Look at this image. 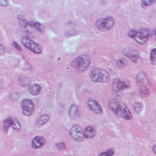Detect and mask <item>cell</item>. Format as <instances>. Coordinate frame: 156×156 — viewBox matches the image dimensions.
I'll use <instances>...</instances> for the list:
<instances>
[{"label":"cell","mask_w":156,"mask_h":156,"mask_svg":"<svg viewBox=\"0 0 156 156\" xmlns=\"http://www.w3.org/2000/svg\"><path fill=\"white\" fill-rule=\"evenodd\" d=\"M90 79L94 83H106L110 79V74L104 69L96 68L90 73Z\"/></svg>","instance_id":"obj_1"},{"label":"cell","mask_w":156,"mask_h":156,"mask_svg":"<svg viewBox=\"0 0 156 156\" xmlns=\"http://www.w3.org/2000/svg\"><path fill=\"white\" fill-rule=\"evenodd\" d=\"M91 59L86 55H81L75 59L72 65L80 72H83L88 68L91 64Z\"/></svg>","instance_id":"obj_2"},{"label":"cell","mask_w":156,"mask_h":156,"mask_svg":"<svg viewBox=\"0 0 156 156\" xmlns=\"http://www.w3.org/2000/svg\"><path fill=\"white\" fill-rule=\"evenodd\" d=\"M22 43L23 46L35 54H41L42 47L39 44L33 41L29 37L25 36L22 39Z\"/></svg>","instance_id":"obj_3"},{"label":"cell","mask_w":156,"mask_h":156,"mask_svg":"<svg viewBox=\"0 0 156 156\" xmlns=\"http://www.w3.org/2000/svg\"><path fill=\"white\" fill-rule=\"evenodd\" d=\"M115 23L114 19L111 17L99 19L96 22V25L99 29L102 31H105L111 29Z\"/></svg>","instance_id":"obj_4"},{"label":"cell","mask_w":156,"mask_h":156,"mask_svg":"<svg viewBox=\"0 0 156 156\" xmlns=\"http://www.w3.org/2000/svg\"><path fill=\"white\" fill-rule=\"evenodd\" d=\"M150 30L148 28H143L140 29L137 32L136 37L134 39L139 44H145L149 37Z\"/></svg>","instance_id":"obj_5"},{"label":"cell","mask_w":156,"mask_h":156,"mask_svg":"<svg viewBox=\"0 0 156 156\" xmlns=\"http://www.w3.org/2000/svg\"><path fill=\"white\" fill-rule=\"evenodd\" d=\"M21 106L24 115L27 116L32 115L35 109V106L31 100L28 99L22 100L21 102Z\"/></svg>","instance_id":"obj_6"},{"label":"cell","mask_w":156,"mask_h":156,"mask_svg":"<svg viewBox=\"0 0 156 156\" xmlns=\"http://www.w3.org/2000/svg\"><path fill=\"white\" fill-rule=\"evenodd\" d=\"M70 135L73 139L77 141L84 140V137L82 127L79 125H75L70 130Z\"/></svg>","instance_id":"obj_7"},{"label":"cell","mask_w":156,"mask_h":156,"mask_svg":"<svg viewBox=\"0 0 156 156\" xmlns=\"http://www.w3.org/2000/svg\"><path fill=\"white\" fill-rule=\"evenodd\" d=\"M115 114L126 120H131L132 118V114L130 111L124 103H120Z\"/></svg>","instance_id":"obj_8"},{"label":"cell","mask_w":156,"mask_h":156,"mask_svg":"<svg viewBox=\"0 0 156 156\" xmlns=\"http://www.w3.org/2000/svg\"><path fill=\"white\" fill-rule=\"evenodd\" d=\"M87 105L91 110L97 114H101L103 112V109L100 103L95 100H89Z\"/></svg>","instance_id":"obj_9"},{"label":"cell","mask_w":156,"mask_h":156,"mask_svg":"<svg viewBox=\"0 0 156 156\" xmlns=\"http://www.w3.org/2000/svg\"><path fill=\"white\" fill-rule=\"evenodd\" d=\"M46 143L45 139L43 137L37 136L33 139L32 142V146L34 148H41Z\"/></svg>","instance_id":"obj_10"},{"label":"cell","mask_w":156,"mask_h":156,"mask_svg":"<svg viewBox=\"0 0 156 156\" xmlns=\"http://www.w3.org/2000/svg\"><path fill=\"white\" fill-rule=\"evenodd\" d=\"M127 87V84L119 79H115L113 83V89L116 92L122 91Z\"/></svg>","instance_id":"obj_11"},{"label":"cell","mask_w":156,"mask_h":156,"mask_svg":"<svg viewBox=\"0 0 156 156\" xmlns=\"http://www.w3.org/2000/svg\"><path fill=\"white\" fill-rule=\"evenodd\" d=\"M84 137L85 138L90 139L96 135V131L95 128L92 126H88L83 131Z\"/></svg>","instance_id":"obj_12"},{"label":"cell","mask_w":156,"mask_h":156,"mask_svg":"<svg viewBox=\"0 0 156 156\" xmlns=\"http://www.w3.org/2000/svg\"><path fill=\"white\" fill-rule=\"evenodd\" d=\"M49 117L47 114H43L40 116L36 122V127H40L46 124L49 120Z\"/></svg>","instance_id":"obj_13"},{"label":"cell","mask_w":156,"mask_h":156,"mask_svg":"<svg viewBox=\"0 0 156 156\" xmlns=\"http://www.w3.org/2000/svg\"><path fill=\"white\" fill-rule=\"evenodd\" d=\"M13 123V117H8L3 121V130L6 133H8L9 128L12 127Z\"/></svg>","instance_id":"obj_14"},{"label":"cell","mask_w":156,"mask_h":156,"mask_svg":"<svg viewBox=\"0 0 156 156\" xmlns=\"http://www.w3.org/2000/svg\"><path fill=\"white\" fill-rule=\"evenodd\" d=\"M41 91V86L38 84H35L29 87V92L31 95H37L39 94Z\"/></svg>","instance_id":"obj_15"},{"label":"cell","mask_w":156,"mask_h":156,"mask_svg":"<svg viewBox=\"0 0 156 156\" xmlns=\"http://www.w3.org/2000/svg\"><path fill=\"white\" fill-rule=\"evenodd\" d=\"M69 116L72 119H76L78 114V107L75 104L72 105L69 109Z\"/></svg>","instance_id":"obj_16"},{"label":"cell","mask_w":156,"mask_h":156,"mask_svg":"<svg viewBox=\"0 0 156 156\" xmlns=\"http://www.w3.org/2000/svg\"><path fill=\"white\" fill-rule=\"evenodd\" d=\"M120 104V103L118 100L115 99H112L109 102L108 106L110 109L115 113Z\"/></svg>","instance_id":"obj_17"},{"label":"cell","mask_w":156,"mask_h":156,"mask_svg":"<svg viewBox=\"0 0 156 156\" xmlns=\"http://www.w3.org/2000/svg\"><path fill=\"white\" fill-rule=\"evenodd\" d=\"M146 81V76L143 73L138 74L137 76V84L139 86H144Z\"/></svg>","instance_id":"obj_18"},{"label":"cell","mask_w":156,"mask_h":156,"mask_svg":"<svg viewBox=\"0 0 156 156\" xmlns=\"http://www.w3.org/2000/svg\"><path fill=\"white\" fill-rule=\"evenodd\" d=\"M141 96L143 97H147L149 95V91L148 89L145 86H141L140 91Z\"/></svg>","instance_id":"obj_19"},{"label":"cell","mask_w":156,"mask_h":156,"mask_svg":"<svg viewBox=\"0 0 156 156\" xmlns=\"http://www.w3.org/2000/svg\"><path fill=\"white\" fill-rule=\"evenodd\" d=\"M116 64H117L118 68L122 69L127 65V61L124 59H120L117 60Z\"/></svg>","instance_id":"obj_20"},{"label":"cell","mask_w":156,"mask_h":156,"mask_svg":"<svg viewBox=\"0 0 156 156\" xmlns=\"http://www.w3.org/2000/svg\"><path fill=\"white\" fill-rule=\"evenodd\" d=\"M19 82L22 86H27L30 84L31 81L29 78L25 76H23L19 79Z\"/></svg>","instance_id":"obj_21"},{"label":"cell","mask_w":156,"mask_h":156,"mask_svg":"<svg viewBox=\"0 0 156 156\" xmlns=\"http://www.w3.org/2000/svg\"><path fill=\"white\" fill-rule=\"evenodd\" d=\"M150 60L151 64L156 65V49H152L151 52Z\"/></svg>","instance_id":"obj_22"},{"label":"cell","mask_w":156,"mask_h":156,"mask_svg":"<svg viewBox=\"0 0 156 156\" xmlns=\"http://www.w3.org/2000/svg\"><path fill=\"white\" fill-rule=\"evenodd\" d=\"M134 109L137 113L139 114L141 112L143 109V105L140 102H137L134 104Z\"/></svg>","instance_id":"obj_23"},{"label":"cell","mask_w":156,"mask_h":156,"mask_svg":"<svg viewBox=\"0 0 156 156\" xmlns=\"http://www.w3.org/2000/svg\"><path fill=\"white\" fill-rule=\"evenodd\" d=\"M12 127L15 130L17 131H19L21 129V128L20 124L19 123V121L15 117H13V124H12Z\"/></svg>","instance_id":"obj_24"},{"label":"cell","mask_w":156,"mask_h":156,"mask_svg":"<svg viewBox=\"0 0 156 156\" xmlns=\"http://www.w3.org/2000/svg\"><path fill=\"white\" fill-rule=\"evenodd\" d=\"M35 27L39 32H44L46 30V27L43 24L38 22H35Z\"/></svg>","instance_id":"obj_25"},{"label":"cell","mask_w":156,"mask_h":156,"mask_svg":"<svg viewBox=\"0 0 156 156\" xmlns=\"http://www.w3.org/2000/svg\"><path fill=\"white\" fill-rule=\"evenodd\" d=\"M142 3H141V6L143 8H145L148 6H151L154 4L156 2V1H142Z\"/></svg>","instance_id":"obj_26"},{"label":"cell","mask_w":156,"mask_h":156,"mask_svg":"<svg viewBox=\"0 0 156 156\" xmlns=\"http://www.w3.org/2000/svg\"><path fill=\"white\" fill-rule=\"evenodd\" d=\"M19 25L21 28H22V29H25L29 26V22L26 20L22 19L20 21Z\"/></svg>","instance_id":"obj_27"},{"label":"cell","mask_w":156,"mask_h":156,"mask_svg":"<svg viewBox=\"0 0 156 156\" xmlns=\"http://www.w3.org/2000/svg\"><path fill=\"white\" fill-rule=\"evenodd\" d=\"M114 154V151L112 149H110L107 151L101 153L99 156H112Z\"/></svg>","instance_id":"obj_28"},{"label":"cell","mask_w":156,"mask_h":156,"mask_svg":"<svg viewBox=\"0 0 156 156\" xmlns=\"http://www.w3.org/2000/svg\"><path fill=\"white\" fill-rule=\"evenodd\" d=\"M137 31L135 29H132L129 32L128 36L131 38L134 39L136 37V35L137 34Z\"/></svg>","instance_id":"obj_29"},{"label":"cell","mask_w":156,"mask_h":156,"mask_svg":"<svg viewBox=\"0 0 156 156\" xmlns=\"http://www.w3.org/2000/svg\"><path fill=\"white\" fill-rule=\"evenodd\" d=\"M56 147L57 149L59 150H63L66 148V145H65L64 143L61 142V143L57 144L56 145Z\"/></svg>","instance_id":"obj_30"},{"label":"cell","mask_w":156,"mask_h":156,"mask_svg":"<svg viewBox=\"0 0 156 156\" xmlns=\"http://www.w3.org/2000/svg\"><path fill=\"white\" fill-rule=\"evenodd\" d=\"M12 46L15 48L18 49V50H20V51L22 50V48L18 44V43L15 42V41H13V42H12Z\"/></svg>","instance_id":"obj_31"},{"label":"cell","mask_w":156,"mask_h":156,"mask_svg":"<svg viewBox=\"0 0 156 156\" xmlns=\"http://www.w3.org/2000/svg\"><path fill=\"white\" fill-rule=\"evenodd\" d=\"M138 56L137 55H136V54H133L131 56V60L133 62H137V60L138 59Z\"/></svg>","instance_id":"obj_32"},{"label":"cell","mask_w":156,"mask_h":156,"mask_svg":"<svg viewBox=\"0 0 156 156\" xmlns=\"http://www.w3.org/2000/svg\"><path fill=\"white\" fill-rule=\"evenodd\" d=\"M8 5V1H5V0L0 1V5L2 7H6Z\"/></svg>","instance_id":"obj_33"},{"label":"cell","mask_w":156,"mask_h":156,"mask_svg":"<svg viewBox=\"0 0 156 156\" xmlns=\"http://www.w3.org/2000/svg\"><path fill=\"white\" fill-rule=\"evenodd\" d=\"M151 37L154 40H156V28L152 31L151 33Z\"/></svg>","instance_id":"obj_34"},{"label":"cell","mask_w":156,"mask_h":156,"mask_svg":"<svg viewBox=\"0 0 156 156\" xmlns=\"http://www.w3.org/2000/svg\"><path fill=\"white\" fill-rule=\"evenodd\" d=\"M5 47L2 46V45H1V46H0V52H1V53L2 54H3V53L5 52Z\"/></svg>","instance_id":"obj_35"},{"label":"cell","mask_w":156,"mask_h":156,"mask_svg":"<svg viewBox=\"0 0 156 156\" xmlns=\"http://www.w3.org/2000/svg\"><path fill=\"white\" fill-rule=\"evenodd\" d=\"M35 22H33V21H30L29 22V26L30 27H35Z\"/></svg>","instance_id":"obj_36"},{"label":"cell","mask_w":156,"mask_h":156,"mask_svg":"<svg viewBox=\"0 0 156 156\" xmlns=\"http://www.w3.org/2000/svg\"><path fill=\"white\" fill-rule=\"evenodd\" d=\"M153 151L155 154H156V145L153 147Z\"/></svg>","instance_id":"obj_37"}]
</instances>
